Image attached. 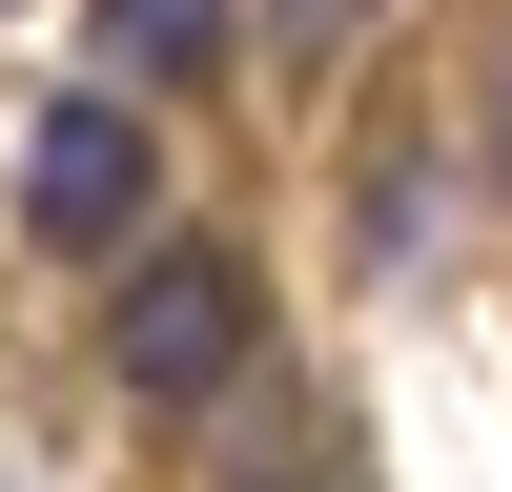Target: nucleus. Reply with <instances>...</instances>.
<instances>
[{
  "mask_svg": "<svg viewBox=\"0 0 512 492\" xmlns=\"http://www.w3.org/2000/svg\"><path fill=\"white\" fill-rule=\"evenodd\" d=\"M492 164H512V82H492Z\"/></svg>",
  "mask_w": 512,
  "mask_h": 492,
  "instance_id": "5",
  "label": "nucleus"
},
{
  "mask_svg": "<svg viewBox=\"0 0 512 492\" xmlns=\"http://www.w3.org/2000/svg\"><path fill=\"white\" fill-rule=\"evenodd\" d=\"M226 492H369V472H349V431H287V451H246Z\"/></svg>",
  "mask_w": 512,
  "mask_h": 492,
  "instance_id": "4",
  "label": "nucleus"
},
{
  "mask_svg": "<svg viewBox=\"0 0 512 492\" xmlns=\"http://www.w3.org/2000/svg\"><path fill=\"white\" fill-rule=\"evenodd\" d=\"M144 185H164V144H144L123 82H82V103L21 123V246H62V267H123L144 246Z\"/></svg>",
  "mask_w": 512,
  "mask_h": 492,
  "instance_id": "2",
  "label": "nucleus"
},
{
  "mask_svg": "<svg viewBox=\"0 0 512 492\" xmlns=\"http://www.w3.org/2000/svg\"><path fill=\"white\" fill-rule=\"evenodd\" d=\"M246 349H267L246 246H123V308H103V390H123V410H205V390H246Z\"/></svg>",
  "mask_w": 512,
  "mask_h": 492,
  "instance_id": "1",
  "label": "nucleus"
},
{
  "mask_svg": "<svg viewBox=\"0 0 512 492\" xmlns=\"http://www.w3.org/2000/svg\"><path fill=\"white\" fill-rule=\"evenodd\" d=\"M103 41H123V82H205L226 62V0H103Z\"/></svg>",
  "mask_w": 512,
  "mask_h": 492,
  "instance_id": "3",
  "label": "nucleus"
}]
</instances>
